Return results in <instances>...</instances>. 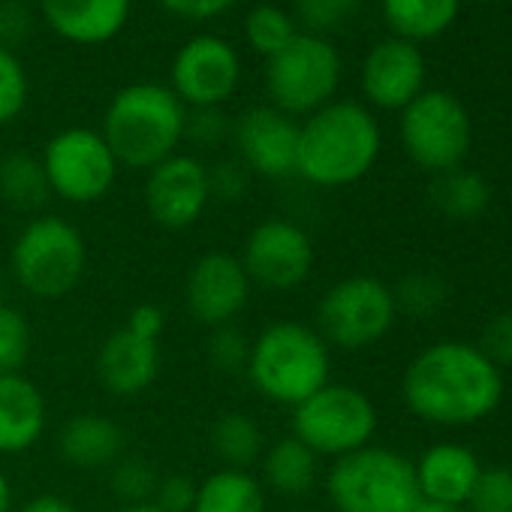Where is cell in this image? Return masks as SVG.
I'll return each instance as SVG.
<instances>
[{"label": "cell", "instance_id": "cell-2", "mask_svg": "<svg viewBox=\"0 0 512 512\" xmlns=\"http://www.w3.org/2000/svg\"><path fill=\"white\" fill-rule=\"evenodd\" d=\"M383 148L377 118L353 100H332L299 124L296 175L314 187H350L362 181Z\"/></svg>", "mask_w": 512, "mask_h": 512}, {"label": "cell", "instance_id": "cell-19", "mask_svg": "<svg viewBox=\"0 0 512 512\" xmlns=\"http://www.w3.org/2000/svg\"><path fill=\"white\" fill-rule=\"evenodd\" d=\"M413 470L422 500L464 506L485 467L464 443H434L413 461Z\"/></svg>", "mask_w": 512, "mask_h": 512}, {"label": "cell", "instance_id": "cell-46", "mask_svg": "<svg viewBox=\"0 0 512 512\" xmlns=\"http://www.w3.org/2000/svg\"><path fill=\"white\" fill-rule=\"evenodd\" d=\"M416 512H467L464 506H449V503H431V500H422L416 506Z\"/></svg>", "mask_w": 512, "mask_h": 512}, {"label": "cell", "instance_id": "cell-21", "mask_svg": "<svg viewBox=\"0 0 512 512\" xmlns=\"http://www.w3.org/2000/svg\"><path fill=\"white\" fill-rule=\"evenodd\" d=\"M46 434V398L25 374H0V455L34 449Z\"/></svg>", "mask_w": 512, "mask_h": 512}, {"label": "cell", "instance_id": "cell-34", "mask_svg": "<svg viewBox=\"0 0 512 512\" xmlns=\"http://www.w3.org/2000/svg\"><path fill=\"white\" fill-rule=\"evenodd\" d=\"M362 10V0H296V16L308 34H329L353 22Z\"/></svg>", "mask_w": 512, "mask_h": 512}, {"label": "cell", "instance_id": "cell-22", "mask_svg": "<svg viewBox=\"0 0 512 512\" xmlns=\"http://www.w3.org/2000/svg\"><path fill=\"white\" fill-rule=\"evenodd\" d=\"M58 452L76 470H106L127 455V434L109 416L79 413L58 431Z\"/></svg>", "mask_w": 512, "mask_h": 512}, {"label": "cell", "instance_id": "cell-32", "mask_svg": "<svg viewBox=\"0 0 512 512\" xmlns=\"http://www.w3.org/2000/svg\"><path fill=\"white\" fill-rule=\"evenodd\" d=\"M31 356V326L13 305L0 308V374H22Z\"/></svg>", "mask_w": 512, "mask_h": 512}, {"label": "cell", "instance_id": "cell-36", "mask_svg": "<svg viewBox=\"0 0 512 512\" xmlns=\"http://www.w3.org/2000/svg\"><path fill=\"white\" fill-rule=\"evenodd\" d=\"M464 509L467 512H512V470L485 467Z\"/></svg>", "mask_w": 512, "mask_h": 512}, {"label": "cell", "instance_id": "cell-42", "mask_svg": "<svg viewBox=\"0 0 512 512\" xmlns=\"http://www.w3.org/2000/svg\"><path fill=\"white\" fill-rule=\"evenodd\" d=\"M160 4L163 10H169L172 16L184 22H208L226 13L229 7H235V0H160Z\"/></svg>", "mask_w": 512, "mask_h": 512}, {"label": "cell", "instance_id": "cell-43", "mask_svg": "<svg viewBox=\"0 0 512 512\" xmlns=\"http://www.w3.org/2000/svg\"><path fill=\"white\" fill-rule=\"evenodd\" d=\"M130 332H136L139 338H148V341H160L163 332H166V314L160 305H151V302H142L130 311L127 323H124Z\"/></svg>", "mask_w": 512, "mask_h": 512}, {"label": "cell", "instance_id": "cell-31", "mask_svg": "<svg viewBox=\"0 0 512 512\" xmlns=\"http://www.w3.org/2000/svg\"><path fill=\"white\" fill-rule=\"evenodd\" d=\"M109 470H112L109 485H112V494L121 500V506L154 500V491L160 482V473L154 470V464H148L139 455H124Z\"/></svg>", "mask_w": 512, "mask_h": 512}, {"label": "cell", "instance_id": "cell-13", "mask_svg": "<svg viewBox=\"0 0 512 512\" xmlns=\"http://www.w3.org/2000/svg\"><path fill=\"white\" fill-rule=\"evenodd\" d=\"M241 79L238 52L211 34L187 40L172 61V91L190 109L223 106Z\"/></svg>", "mask_w": 512, "mask_h": 512}, {"label": "cell", "instance_id": "cell-14", "mask_svg": "<svg viewBox=\"0 0 512 512\" xmlns=\"http://www.w3.org/2000/svg\"><path fill=\"white\" fill-rule=\"evenodd\" d=\"M250 278L235 253L208 250L190 266L184 281V305L190 317L208 329L229 326L250 299Z\"/></svg>", "mask_w": 512, "mask_h": 512}, {"label": "cell", "instance_id": "cell-41", "mask_svg": "<svg viewBox=\"0 0 512 512\" xmlns=\"http://www.w3.org/2000/svg\"><path fill=\"white\" fill-rule=\"evenodd\" d=\"M208 187H211V199H238L247 190V169L235 160H226L214 169H208Z\"/></svg>", "mask_w": 512, "mask_h": 512}, {"label": "cell", "instance_id": "cell-8", "mask_svg": "<svg viewBox=\"0 0 512 512\" xmlns=\"http://www.w3.org/2000/svg\"><path fill=\"white\" fill-rule=\"evenodd\" d=\"M341 85V55L317 34H296L266 64V91L275 109L290 118H308L329 106Z\"/></svg>", "mask_w": 512, "mask_h": 512}, {"label": "cell", "instance_id": "cell-28", "mask_svg": "<svg viewBox=\"0 0 512 512\" xmlns=\"http://www.w3.org/2000/svg\"><path fill=\"white\" fill-rule=\"evenodd\" d=\"M52 196L43 160L28 151L0 157V199L16 211H40Z\"/></svg>", "mask_w": 512, "mask_h": 512}, {"label": "cell", "instance_id": "cell-25", "mask_svg": "<svg viewBox=\"0 0 512 512\" xmlns=\"http://www.w3.org/2000/svg\"><path fill=\"white\" fill-rule=\"evenodd\" d=\"M193 512H266V488L250 470L220 467L199 482Z\"/></svg>", "mask_w": 512, "mask_h": 512}, {"label": "cell", "instance_id": "cell-16", "mask_svg": "<svg viewBox=\"0 0 512 512\" xmlns=\"http://www.w3.org/2000/svg\"><path fill=\"white\" fill-rule=\"evenodd\" d=\"M208 166L190 154H172L148 169L145 208L163 229H190L208 208Z\"/></svg>", "mask_w": 512, "mask_h": 512}, {"label": "cell", "instance_id": "cell-48", "mask_svg": "<svg viewBox=\"0 0 512 512\" xmlns=\"http://www.w3.org/2000/svg\"><path fill=\"white\" fill-rule=\"evenodd\" d=\"M7 305V284H4V275H0V308Z\"/></svg>", "mask_w": 512, "mask_h": 512}, {"label": "cell", "instance_id": "cell-29", "mask_svg": "<svg viewBox=\"0 0 512 512\" xmlns=\"http://www.w3.org/2000/svg\"><path fill=\"white\" fill-rule=\"evenodd\" d=\"M296 22L284 7L275 4H263L253 7L244 19V37L250 43L253 52H260L263 58H275L281 49L290 46V40L296 37Z\"/></svg>", "mask_w": 512, "mask_h": 512}, {"label": "cell", "instance_id": "cell-18", "mask_svg": "<svg viewBox=\"0 0 512 512\" xmlns=\"http://www.w3.org/2000/svg\"><path fill=\"white\" fill-rule=\"evenodd\" d=\"M160 374V341L139 338L127 326L115 329L97 353V377L115 398H136Z\"/></svg>", "mask_w": 512, "mask_h": 512}, {"label": "cell", "instance_id": "cell-4", "mask_svg": "<svg viewBox=\"0 0 512 512\" xmlns=\"http://www.w3.org/2000/svg\"><path fill=\"white\" fill-rule=\"evenodd\" d=\"M184 118L187 106L172 88L136 82L112 97L100 133L121 166L148 172L175 154L184 139Z\"/></svg>", "mask_w": 512, "mask_h": 512}, {"label": "cell", "instance_id": "cell-15", "mask_svg": "<svg viewBox=\"0 0 512 512\" xmlns=\"http://www.w3.org/2000/svg\"><path fill=\"white\" fill-rule=\"evenodd\" d=\"M232 142L241 157V166L266 175V178H287L296 175V154H299V124L296 118L284 115L272 103L250 106L232 121Z\"/></svg>", "mask_w": 512, "mask_h": 512}, {"label": "cell", "instance_id": "cell-38", "mask_svg": "<svg viewBox=\"0 0 512 512\" xmlns=\"http://www.w3.org/2000/svg\"><path fill=\"white\" fill-rule=\"evenodd\" d=\"M232 133V121L220 112V106L190 109L184 118V139L196 145H217Z\"/></svg>", "mask_w": 512, "mask_h": 512}, {"label": "cell", "instance_id": "cell-35", "mask_svg": "<svg viewBox=\"0 0 512 512\" xmlns=\"http://www.w3.org/2000/svg\"><path fill=\"white\" fill-rule=\"evenodd\" d=\"M250 341L235 323L229 326H217L208 335V362L220 371V374H241L247 371V359H250Z\"/></svg>", "mask_w": 512, "mask_h": 512}, {"label": "cell", "instance_id": "cell-17", "mask_svg": "<svg viewBox=\"0 0 512 512\" xmlns=\"http://www.w3.org/2000/svg\"><path fill=\"white\" fill-rule=\"evenodd\" d=\"M428 67L416 43L383 40L377 43L362 64V91L371 106L386 112H401L425 91Z\"/></svg>", "mask_w": 512, "mask_h": 512}, {"label": "cell", "instance_id": "cell-20", "mask_svg": "<svg viewBox=\"0 0 512 512\" xmlns=\"http://www.w3.org/2000/svg\"><path fill=\"white\" fill-rule=\"evenodd\" d=\"M49 28L76 46L109 43L130 16V0H40Z\"/></svg>", "mask_w": 512, "mask_h": 512}, {"label": "cell", "instance_id": "cell-6", "mask_svg": "<svg viewBox=\"0 0 512 512\" xmlns=\"http://www.w3.org/2000/svg\"><path fill=\"white\" fill-rule=\"evenodd\" d=\"M10 269L19 287L40 299L58 302L70 296L88 269V247L82 232L55 214H40L22 226L13 241Z\"/></svg>", "mask_w": 512, "mask_h": 512}, {"label": "cell", "instance_id": "cell-37", "mask_svg": "<svg viewBox=\"0 0 512 512\" xmlns=\"http://www.w3.org/2000/svg\"><path fill=\"white\" fill-rule=\"evenodd\" d=\"M476 347H479L482 356H485L491 365H497L500 371H503V368H512V311L494 314V317L485 323V329H482Z\"/></svg>", "mask_w": 512, "mask_h": 512}, {"label": "cell", "instance_id": "cell-5", "mask_svg": "<svg viewBox=\"0 0 512 512\" xmlns=\"http://www.w3.org/2000/svg\"><path fill=\"white\" fill-rule=\"evenodd\" d=\"M326 494L335 512H416L422 503L413 461L374 443L335 458Z\"/></svg>", "mask_w": 512, "mask_h": 512}, {"label": "cell", "instance_id": "cell-40", "mask_svg": "<svg viewBox=\"0 0 512 512\" xmlns=\"http://www.w3.org/2000/svg\"><path fill=\"white\" fill-rule=\"evenodd\" d=\"M31 10L22 0H0V46L10 49L19 46L31 34Z\"/></svg>", "mask_w": 512, "mask_h": 512}, {"label": "cell", "instance_id": "cell-47", "mask_svg": "<svg viewBox=\"0 0 512 512\" xmlns=\"http://www.w3.org/2000/svg\"><path fill=\"white\" fill-rule=\"evenodd\" d=\"M118 512H163L154 500H148V503H130V506H121Z\"/></svg>", "mask_w": 512, "mask_h": 512}, {"label": "cell", "instance_id": "cell-1", "mask_svg": "<svg viewBox=\"0 0 512 512\" xmlns=\"http://www.w3.org/2000/svg\"><path fill=\"white\" fill-rule=\"evenodd\" d=\"M401 395L416 419L440 428H467L500 407L503 371L476 344L437 341L410 359Z\"/></svg>", "mask_w": 512, "mask_h": 512}, {"label": "cell", "instance_id": "cell-30", "mask_svg": "<svg viewBox=\"0 0 512 512\" xmlns=\"http://www.w3.org/2000/svg\"><path fill=\"white\" fill-rule=\"evenodd\" d=\"M392 296L398 314L428 320L449 302V284L434 272H410L398 281V287H392Z\"/></svg>", "mask_w": 512, "mask_h": 512}, {"label": "cell", "instance_id": "cell-7", "mask_svg": "<svg viewBox=\"0 0 512 512\" xmlns=\"http://www.w3.org/2000/svg\"><path fill=\"white\" fill-rule=\"evenodd\" d=\"M374 401L350 383H326L293 407V437L320 458H344L377 434Z\"/></svg>", "mask_w": 512, "mask_h": 512}, {"label": "cell", "instance_id": "cell-33", "mask_svg": "<svg viewBox=\"0 0 512 512\" xmlns=\"http://www.w3.org/2000/svg\"><path fill=\"white\" fill-rule=\"evenodd\" d=\"M28 94H31V85H28V73L22 61L10 49L0 46V127L13 124L25 112Z\"/></svg>", "mask_w": 512, "mask_h": 512}, {"label": "cell", "instance_id": "cell-3", "mask_svg": "<svg viewBox=\"0 0 512 512\" xmlns=\"http://www.w3.org/2000/svg\"><path fill=\"white\" fill-rule=\"evenodd\" d=\"M247 380L266 401L293 410L332 383L329 344L308 323L278 320L250 341Z\"/></svg>", "mask_w": 512, "mask_h": 512}, {"label": "cell", "instance_id": "cell-45", "mask_svg": "<svg viewBox=\"0 0 512 512\" xmlns=\"http://www.w3.org/2000/svg\"><path fill=\"white\" fill-rule=\"evenodd\" d=\"M16 509V497H13V485L7 479V473L0 470V512H13Z\"/></svg>", "mask_w": 512, "mask_h": 512}, {"label": "cell", "instance_id": "cell-39", "mask_svg": "<svg viewBox=\"0 0 512 512\" xmlns=\"http://www.w3.org/2000/svg\"><path fill=\"white\" fill-rule=\"evenodd\" d=\"M196 488H199V482L190 479V476H184V473L160 476L157 491H154V503L163 512H193Z\"/></svg>", "mask_w": 512, "mask_h": 512}, {"label": "cell", "instance_id": "cell-24", "mask_svg": "<svg viewBox=\"0 0 512 512\" xmlns=\"http://www.w3.org/2000/svg\"><path fill=\"white\" fill-rule=\"evenodd\" d=\"M380 7L395 37L419 46L455 25L461 0H380Z\"/></svg>", "mask_w": 512, "mask_h": 512}, {"label": "cell", "instance_id": "cell-12", "mask_svg": "<svg viewBox=\"0 0 512 512\" xmlns=\"http://www.w3.org/2000/svg\"><path fill=\"white\" fill-rule=\"evenodd\" d=\"M238 260L253 287L290 293L311 278L317 250L299 223L287 217H269L250 229Z\"/></svg>", "mask_w": 512, "mask_h": 512}, {"label": "cell", "instance_id": "cell-11", "mask_svg": "<svg viewBox=\"0 0 512 512\" xmlns=\"http://www.w3.org/2000/svg\"><path fill=\"white\" fill-rule=\"evenodd\" d=\"M40 160L52 193L73 205L100 202L112 190L121 166L103 133L91 127H67L55 133Z\"/></svg>", "mask_w": 512, "mask_h": 512}, {"label": "cell", "instance_id": "cell-44", "mask_svg": "<svg viewBox=\"0 0 512 512\" xmlns=\"http://www.w3.org/2000/svg\"><path fill=\"white\" fill-rule=\"evenodd\" d=\"M19 512H79V509L61 494H37L25 506H19Z\"/></svg>", "mask_w": 512, "mask_h": 512}, {"label": "cell", "instance_id": "cell-10", "mask_svg": "<svg viewBox=\"0 0 512 512\" xmlns=\"http://www.w3.org/2000/svg\"><path fill=\"white\" fill-rule=\"evenodd\" d=\"M401 145L407 157L431 172L458 169L473 145V124L464 103L449 91H422L401 109Z\"/></svg>", "mask_w": 512, "mask_h": 512}, {"label": "cell", "instance_id": "cell-49", "mask_svg": "<svg viewBox=\"0 0 512 512\" xmlns=\"http://www.w3.org/2000/svg\"><path fill=\"white\" fill-rule=\"evenodd\" d=\"M485 4H500V0H485Z\"/></svg>", "mask_w": 512, "mask_h": 512}, {"label": "cell", "instance_id": "cell-23", "mask_svg": "<svg viewBox=\"0 0 512 512\" xmlns=\"http://www.w3.org/2000/svg\"><path fill=\"white\" fill-rule=\"evenodd\" d=\"M263 488L284 494V497H302L317 485L320 476V455L311 452L299 437H281L272 446H266L263 458Z\"/></svg>", "mask_w": 512, "mask_h": 512}, {"label": "cell", "instance_id": "cell-27", "mask_svg": "<svg viewBox=\"0 0 512 512\" xmlns=\"http://www.w3.org/2000/svg\"><path fill=\"white\" fill-rule=\"evenodd\" d=\"M428 196H431V205L443 217L458 220V223H470L482 217L491 205L488 181L476 169H464V166L434 175Z\"/></svg>", "mask_w": 512, "mask_h": 512}, {"label": "cell", "instance_id": "cell-9", "mask_svg": "<svg viewBox=\"0 0 512 512\" xmlns=\"http://www.w3.org/2000/svg\"><path fill=\"white\" fill-rule=\"evenodd\" d=\"M395 320L398 308L392 287L371 275H353L323 293L314 329L329 347L368 350L392 332Z\"/></svg>", "mask_w": 512, "mask_h": 512}, {"label": "cell", "instance_id": "cell-26", "mask_svg": "<svg viewBox=\"0 0 512 512\" xmlns=\"http://www.w3.org/2000/svg\"><path fill=\"white\" fill-rule=\"evenodd\" d=\"M208 443H211V452L220 458V464L235 467V470H250L253 464H260L266 452V434L260 422L241 410L220 413L211 422Z\"/></svg>", "mask_w": 512, "mask_h": 512}]
</instances>
